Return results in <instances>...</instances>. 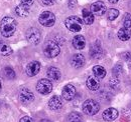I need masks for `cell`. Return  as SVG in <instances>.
I'll use <instances>...</instances> for the list:
<instances>
[{
  "instance_id": "7a4b0ae2",
  "label": "cell",
  "mask_w": 131,
  "mask_h": 122,
  "mask_svg": "<svg viewBox=\"0 0 131 122\" xmlns=\"http://www.w3.org/2000/svg\"><path fill=\"white\" fill-rule=\"evenodd\" d=\"M60 51H61V48L59 44L52 40L47 42L43 47V53L48 58H54L60 54Z\"/></svg>"
},
{
  "instance_id": "6da1fadb",
  "label": "cell",
  "mask_w": 131,
  "mask_h": 122,
  "mask_svg": "<svg viewBox=\"0 0 131 122\" xmlns=\"http://www.w3.org/2000/svg\"><path fill=\"white\" fill-rule=\"evenodd\" d=\"M16 21L14 18L12 17H4L1 20V24H0V31L2 36L4 37H11L14 32L16 30Z\"/></svg>"
},
{
  "instance_id": "ba28073f",
  "label": "cell",
  "mask_w": 131,
  "mask_h": 122,
  "mask_svg": "<svg viewBox=\"0 0 131 122\" xmlns=\"http://www.w3.org/2000/svg\"><path fill=\"white\" fill-rule=\"evenodd\" d=\"M19 100L23 104H29L34 100V95L29 89L27 88H22L19 92Z\"/></svg>"
},
{
  "instance_id": "ffe728a7",
  "label": "cell",
  "mask_w": 131,
  "mask_h": 122,
  "mask_svg": "<svg viewBox=\"0 0 131 122\" xmlns=\"http://www.w3.org/2000/svg\"><path fill=\"white\" fill-rule=\"evenodd\" d=\"M47 74L51 80H59L61 78V71L57 67H49L47 71Z\"/></svg>"
},
{
  "instance_id": "603a6c76",
  "label": "cell",
  "mask_w": 131,
  "mask_h": 122,
  "mask_svg": "<svg viewBox=\"0 0 131 122\" xmlns=\"http://www.w3.org/2000/svg\"><path fill=\"white\" fill-rule=\"evenodd\" d=\"M12 49L11 47L7 44H1L0 45V55L2 56H9L12 54Z\"/></svg>"
},
{
  "instance_id": "cb8c5ba5",
  "label": "cell",
  "mask_w": 131,
  "mask_h": 122,
  "mask_svg": "<svg viewBox=\"0 0 131 122\" xmlns=\"http://www.w3.org/2000/svg\"><path fill=\"white\" fill-rule=\"evenodd\" d=\"M69 122H83L82 116L77 113V112H73L69 115V118H68Z\"/></svg>"
},
{
  "instance_id": "d6a6232c",
  "label": "cell",
  "mask_w": 131,
  "mask_h": 122,
  "mask_svg": "<svg viewBox=\"0 0 131 122\" xmlns=\"http://www.w3.org/2000/svg\"><path fill=\"white\" fill-rule=\"evenodd\" d=\"M19 122H34L30 118V117H28V116H24V117H22L20 120H19Z\"/></svg>"
},
{
  "instance_id": "2e32d148",
  "label": "cell",
  "mask_w": 131,
  "mask_h": 122,
  "mask_svg": "<svg viewBox=\"0 0 131 122\" xmlns=\"http://www.w3.org/2000/svg\"><path fill=\"white\" fill-rule=\"evenodd\" d=\"M71 64L75 68H81L85 64V57L83 54H75L72 59H71Z\"/></svg>"
},
{
  "instance_id": "3957f363",
  "label": "cell",
  "mask_w": 131,
  "mask_h": 122,
  "mask_svg": "<svg viewBox=\"0 0 131 122\" xmlns=\"http://www.w3.org/2000/svg\"><path fill=\"white\" fill-rule=\"evenodd\" d=\"M65 25L71 32H79L82 29V20L78 16H70L66 19Z\"/></svg>"
},
{
  "instance_id": "7402d4cb",
  "label": "cell",
  "mask_w": 131,
  "mask_h": 122,
  "mask_svg": "<svg viewBox=\"0 0 131 122\" xmlns=\"http://www.w3.org/2000/svg\"><path fill=\"white\" fill-rule=\"evenodd\" d=\"M93 73H94V76H96L98 79H103L104 77L106 76L105 68L100 66V65H97V66L93 67Z\"/></svg>"
},
{
  "instance_id": "4fadbf2b",
  "label": "cell",
  "mask_w": 131,
  "mask_h": 122,
  "mask_svg": "<svg viewBox=\"0 0 131 122\" xmlns=\"http://www.w3.org/2000/svg\"><path fill=\"white\" fill-rule=\"evenodd\" d=\"M90 55L92 58L94 59H99L102 57L103 55V50L101 48V45L99 44V42H96L95 44L91 46V49H90Z\"/></svg>"
},
{
  "instance_id": "1f68e13d",
  "label": "cell",
  "mask_w": 131,
  "mask_h": 122,
  "mask_svg": "<svg viewBox=\"0 0 131 122\" xmlns=\"http://www.w3.org/2000/svg\"><path fill=\"white\" fill-rule=\"evenodd\" d=\"M33 2H34V0H21V3L24 5H27V6L32 5Z\"/></svg>"
},
{
  "instance_id": "7c38bea8",
  "label": "cell",
  "mask_w": 131,
  "mask_h": 122,
  "mask_svg": "<svg viewBox=\"0 0 131 122\" xmlns=\"http://www.w3.org/2000/svg\"><path fill=\"white\" fill-rule=\"evenodd\" d=\"M102 116L105 121H113L118 117V111L115 108H108L103 112Z\"/></svg>"
},
{
  "instance_id": "d590c367",
  "label": "cell",
  "mask_w": 131,
  "mask_h": 122,
  "mask_svg": "<svg viewBox=\"0 0 131 122\" xmlns=\"http://www.w3.org/2000/svg\"><path fill=\"white\" fill-rule=\"evenodd\" d=\"M1 88H2V85H1V81H0V91H1Z\"/></svg>"
},
{
  "instance_id": "5bb4252c",
  "label": "cell",
  "mask_w": 131,
  "mask_h": 122,
  "mask_svg": "<svg viewBox=\"0 0 131 122\" xmlns=\"http://www.w3.org/2000/svg\"><path fill=\"white\" fill-rule=\"evenodd\" d=\"M49 107L51 110H60L63 107V101L60 96H52L49 101Z\"/></svg>"
},
{
  "instance_id": "e0dca14e",
  "label": "cell",
  "mask_w": 131,
  "mask_h": 122,
  "mask_svg": "<svg viewBox=\"0 0 131 122\" xmlns=\"http://www.w3.org/2000/svg\"><path fill=\"white\" fill-rule=\"evenodd\" d=\"M73 46L78 50H82L86 46V40L82 35H77L73 38Z\"/></svg>"
},
{
  "instance_id": "9a60e30c",
  "label": "cell",
  "mask_w": 131,
  "mask_h": 122,
  "mask_svg": "<svg viewBox=\"0 0 131 122\" xmlns=\"http://www.w3.org/2000/svg\"><path fill=\"white\" fill-rule=\"evenodd\" d=\"M87 87L91 90V91H96L98 90L100 87V81L96 76H89L87 79Z\"/></svg>"
},
{
  "instance_id": "d4e9b609",
  "label": "cell",
  "mask_w": 131,
  "mask_h": 122,
  "mask_svg": "<svg viewBox=\"0 0 131 122\" xmlns=\"http://www.w3.org/2000/svg\"><path fill=\"white\" fill-rule=\"evenodd\" d=\"M118 16H119V11H118L117 9H114V8L109 9L108 12H107V18H108V20L113 21V20H115Z\"/></svg>"
},
{
  "instance_id": "f1b7e54d",
  "label": "cell",
  "mask_w": 131,
  "mask_h": 122,
  "mask_svg": "<svg viewBox=\"0 0 131 122\" xmlns=\"http://www.w3.org/2000/svg\"><path fill=\"white\" fill-rule=\"evenodd\" d=\"M122 58L125 61L131 60V53L130 52H124V53H122Z\"/></svg>"
},
{
  "instance_id": "8992f818",
  "label": "cell",
  "mask_w": 131,
  "mask_h": 122,
  "mask_svg": "<svg viewBox=\"0 0 131 122\" xmlns=\"http://www.w3.org/2000/svg\"><path fill=\"white\" fill-rule=\"evenodd\" d=\"M36 90L39 92L40 94H43V95L49 94L51 92V90H52V84L48 79H40L37 82Z\"/></svg>"
},
{
  "instance_id": "9c48e42d",
  "label": "cell",
  "mask_w": 131,
  "mask_h": 122,
  "mask_svg": "<svg viewBox=\"0 0 131 122\" xmlns=\"http://www.w3.org/2000/svg\"><path fill=\"white\" fill-rule=\"evenodd\" d=\"M91 12L94 15L101 16L106 12V5L102 1H96L91 5Z\"/></svg>"
},
{
  "instance_id": "52a82bcc",
  "label": "cell",
  "mask_w": 131,
  "mask_h": 122,
  "mask_svg": "<svg viewBox=\"0 0 131 122\" xmlns=\"http://www.w3.org/2000/svg\"><path fill=\"white\" fill-rule=\"evenodd\" d=\"M26 39L31 44H38L40 41V32L37 28L31 27L26 31Z\"/></svg>"
},
{
  "instance_id": "f546056e",
  "label": "cell",
  "mask_w": 131,
  "mask_h": 122,
  "mask_svg": "<svg viewBox=\"0 0 131 122\" xmlns=\"http://www.w3.org/2000/svg\"><path fill=\"white\" fill-rule=\"evenodd\" d=\"M40 1L43 5H47V6H50L54 4V0H40Z\"/></svg>"
},
{
  "instance_id": "44dd1931",
  "label": "cell",
  "mask_w": 131,
  "mask_h": 122,
  "mask_svg": "<svg viewBox=\"0 0 131 122\" xmlns=\"http://www.w3.org/2000/svg\"><path fill=\"white\" fill-rule=\"evenodd\" d=\"M82 13L84 22L87 25H91L94 22V14L91 12V10H88V9H84L82 11Z\"/></svg>"
},
{
  "instance_id": "8fae6325",
  "label": "cell",
  "mask_w": 131,
  "mask_h": 122,
  "mask_svg": "<svg viewBox=\"0 0 131 122\" xmlns=\"http://www.w3.org/2000/svg\"><path fill=\"white\" fill-rule=\"evenodd\" d=\"M39 70H40V63L38 61H31L30 63L27 64L25 69L26 74L30 77L35 76L39 72Z\"/></svg>"
},
{
  "instance_id": "e575fe53",
  "label": "cell",
  "mask_w": 131,
  "mask_h": 122,
  "mask_svg": "<svg viewBox=\"0 0 131 122\" xmlns=\"http://www.w3.org/2000/svg\"><path fill=\"white\" fill-rule=\"evenodd\" d=\"M40 122H51V121H49V120H48V119H42Z\"/></svg>"
},
{
  "instance_id": "ac0fdd59",
  "label": "cell",
  "mask_w": 131,
  "mask_h": 122,
  "mask_svg": "<svg viewBox=\"0 0 131 122\" xmlns=\"http://www.w3.org/2000/svg\"><path fill=\"white\" fill-rule=\"evenodd\" d=\"M30 6H27V5H24V4H20L18 5L16 8H15V12L18 16L20 17H26V16L29 14L30 12Z\"/></svg>"
},
{
  "instance_id": "484cf974",
  "label": "cell",
  "mask_w": 131,
  "mask_h": 122,
  "mask_svg": "<svg viewBox=\"0 0 131 122\" xmlns=\"http://www.w3.org/2000/svg\"><path fill=\"white\" fill-rule=\"evenodd\" d=\"M4 73H5V75L6 77L8 78V79H14L15 78V72H14V70L12 69V68H10V67H6L5 69H4Z\"/></svg>"
},
{
  "instance_id": "5b68a950",
  "label": "cell",
  "mask_w": 131,
  "mask_h": 122,
  "mask_svg": "<svg viewBox=\"0 0 131 122\" xmlns=\"http://www.w3.org/2000/svg\"><path fill=\"white\" fill-rule=\"evenodd\" d=\"M39 23L42 25V26H46V27H51L54 22H56V16L53 13H51L50 11H45L42 12L40 15H39Z\"/></svg>"
},
{
  "instance_id": "30bf717a",
  "label": "cell",
  "mask_w": 131,
  "mask_h": 122,
  "mask_svg": "<svg viewBox=\"0 0 131 122\" xmlns=\"http://www.w3.org/2000/svg\"><path fill=\"white\" fill-rule=\"evenodd\" d=\"M62 96H63V98L65 100H67V101H70V100L74 99V97L76 96V88L72 84L66 85L65 87L63 88Z\"/></svg>"
},
{
  "instance_id": "83f0119b",
  "label": "cell",
  "mask_w": 131,
  "mask_h": 122,
  "mask_svg": "<svg viewBox=\"0 0 131 122\" xmlns=\"http://www.w3.org/2000/svg\"><path fill=\"white\" fill-rule=\"evenodd\" d=\"M121 72H122V66L120 64H117L113 69V73H114V75H117V74H120Z\"/></svg>"
},
{
  "instance_id": "277c9868",
  "label": "cell",
  "mask_w": 131,
  "mask_h": 122,
  "mask_svg": "<svg viewBox=\"0 0 131 122\" xmlns=\"http://www.w3.org/2000/svg\"><path fill=\"white\" fill-rule=\"evenodd\" d=\"M83 112L89 116H92V115H95L97 114L100 109V105L98 104V102H96L95 100L93 99H88L84 102L83 104Z\"/></svg>"
},
{
  "instance_id": "4316f807",
  "label": "cell",
  "mask_w": 131,
  "mask_h": 122,
  "mask_svg": "<svg viewBox=\"0 0 131 122\" xmlns=\"http://www.w3.org/2000/svg\"><path fill=\"white\" fill-rule=\"evenodd\" d=\"M123 25L125 28H130L131 27V14L126 13L123 18Z\"/></svg>"
},
{
  "instance_id": "836d02e7",
  "label": "cell",
  "mask_w": 131,
  "mask_h": 122,
  "mask_svg": "<svg viewBox=\"0 0 131 122\" xmlns=\"http://www.w3.org/2000/svg\"><path fill=\"white\" fill-rule=\"evenodd\" d=\"M108 1H109L110 3H112V4H116V3H117L119 0H108Z\"/></svg>"
},
{
  "instance_id": "4dcf8cb0",
  "label": "cell",
  "mask_w": 131,
  "mask_h": 122,
  "mask_svg": "<svg viewBox=\"0 0 131 122\" xmlns=\"http://www.w3.org/2000/svg\"><path fill=\"white\" fill-rule=\"evenodd\" d=\"M110 84L112 85V86H116V85H118L119 84V80H118V78H117V76H115L114 78H112L111 80H110Z\"/></svg>"
},
{
  "instance_id": "8d00e7d4",
  "label": "cell",
  "mask_w": 131,
  "mask_h": 122,
  "mask_svg": "<svg viewBox=\"0 0 131 122\" xmlns=\"http://www.w3.org/2000/svg\"><path fill=\"white\" fill-rule=\"evenodd\" d=\"M0 107H1V105H0Z\"/></svg>"
},
{
  "instance_id": "d6986e66",
  "label": "cell",
  "mask_w": 131,
  "mask_h": 122,
  "mask_svg": "<svg viewBox=\"0 0 131 122\" xmlns=\"http://www.w3.org/2000/svg\"><path fill=\"white\" fill-rule=\"evenodd\" d=\"M117 36H118V38H119L120 40H122V41H127V40H129L131 37L130 28H125V27H123V28L119 29L118 33H117Z\"/></svg>"
}]
</instances>
